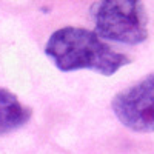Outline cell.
I'll return each mask as SVG.
<instances>
[{"label": "cell", "mask_w": 154, "mask_h": 154, "mask_svg": "<svg viewBox=\"0 0 154 154\" xmlns=\"http://www.w3.org/2000/svg\"><path fill=\"white\" fill-rule=\"evenodd\" d=\"M94 32L100 38L139 45L146 40V12L140 2L106 0L93 5Z\"/></svg>", "instance_id": "2"}, {"label": "cell", "mask_w": 154, "mask_h": 154, "mask_svg": "<svg viewBox=\"0 0 154 154\" xmlns=\"http://www.w3.org/2000/svg\"><path fill=\"white\" fill-rule=\"evenodd\" d=\"M116 117L137 133H154V72L112 99Z\"/></svg>", "instance_id": "3"}, {"label": "cell", "mask_w": 154, "mask_h": 154, "mask_svg": "<svg viewBox=\"0 0 154 154\" xmlns=\"http://www.w3.org/2000/svg\"><path fill=\"white\" fill-rule=\"evenodd\" d=\"M31 117V109L23 106L8 89L0 88V136L23 126Z\"/></svg>", "instance_id": "4"}, {"label": "cell", "mask_w": 154, "mask_h": 154, "mask_svg": "<svg viewBox=\"0 0 154 154\" xmlns=\"http://www.w3.org/2000/svg\"><path fill=\"white\" fill-rule=\"evenodd\" d=\"M45 54L63 72L91 69L102 75H112L131 63L130 57L114 51L94 31L77 26L54 31L45 45Z\"/></svg>", "instance_id": "1"}]
</instances>
